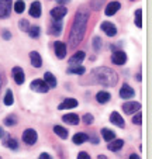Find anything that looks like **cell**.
Listing matches in <instances>:
<instances>
[{
    "label": "cell",
    "mask_w": 152,
    "mask_h": 159,
    "mask_svg": "<svg viewBox=\"0 0 152 159\" xmlns=\"http://www.w3.org/2000/svg\"><path fill=\"white\" fill-rule=\"evenodd\" d=\"M89 20V13L83 9H79L73 20V25L71 28V34H69V45L71 47H76L82 42L86 33V24Z\"/></svg>",
    "instance_id": "1"
},
{
    "label": "cell",
    "mask_w": 152,
    "mask_h": 159,
    "mask_svg": "<svg viewBox=\"0 0 152 159\" xmlns=\"http://www.w3.org/2000/svg\"><path fill=\"white\" fill-rule=\"evenodd\" d=\"M92 75L97 79V83L108 87L116 86L117 80H118L117 73L114 70H111L110 68H97V69H94L92 72Z\"/></svg>",
    "instance_id": "2"
},
{
    "label": "cell",
    "mask_w": 152,
    "mask_h": 159,
    "mask_svg": "<svg viewBox=\"0 0 152 159\" xmlns=\"http://www.w3.org/2000/svg\"><path fill=\"white\" fill-rule=\"evenodd\" d=\"M30 87L33 92H37V93H47L48 90H49V86L45 83L44 79H35V80H33Z\"/></svg>",
    "instance_id": "3"
},
{
    "label": "cell",
    "mask_w": 152,
    "mask_h": 159,
    "mask_svg": "<svg viewBox=\"0 0 152 159\" xmlns=\"http://www.w3.org/2000/svg\"><path fill=\"white\" fill-rule=\"evenodd\" d=\"M37 138H38V134H37L35 129H33V128L24 129V132H23V141H24V144L34 145L37 142Z\"/></svg>",
    "instance_id": "4"
},
{
    "label": "cell",
    "mask_w": 152,
    "mask_h": 159,
    "mask_svg": "<svg viewBox=\"0 0 152 159\" xmlns=\"http://www.w3.org/2000/svg\"><path fill=\"white\" fill-rule=\"evenodd\" d=\"M13 7V0H0V18H7Z\"/></svg>",
    "instance_id": "5"
},
{
    "label": "cell",
    "mask_w": 152,
    "mask_h": 159,
    "mask_svg": "<svg viewBox=\"0 0 152 159\" xmlns=\"http://www.w3.org/2000/svg\"><path fill=\"white\" fill-rule=\"evenodd\" d=\"M141 110V104L138 102H128V103H124L122 104V111L125 114H135L137 111Z\"/></svg>",
    "instance_id": "6"
},
{
    "label": "cell",
    "mask_w": 152,
    "mask_h": 159,
    "mask_svg": "<svg viewBox=\"0 0 152 159\" xmlns=\"http://www.w3.org/2000/svg\"><path fill=\"white\" fill-rule=\"evenodd\" d=\"M111 62L114 63V65H124L125 62H127V54H125L124 51H114L113 55H111Z\"/></svg>",
    "instance_id": "7"
},
{
    "label": "cell",
    "mask_w": 152,
    "mask_h": 159,
    "mask_svg": "<svg viewBox=\"0 0 152 159\" xmlns=\"http://www.w3.org/2000/svg\"><path fill=\"white\" fill-rule=\"evenodd\" d=\"M134 96H135L134 89H132L130 84H127V83L122 84L121 89H120V97L124 99V100H130V99H132Z\"/></svg>",
    "instance_id": "8"
},
{
    "label": "cell",
    "mask_w": 152,
    "mask_h": 159,
    "mask_svg": "<svg viewBox=\"0 0 152 159\" xmlns=\"http://www.w3.org/2000/svg\"><path fill=\"white\" fill-rule=\"evenodd\" d=\"M66 13H68V10H66L65 6H58V7H54V9L51 10V17L54 18L55 21H59L65 17Z\"/></svg>",
    "instance_id": "9"
},
{
    "label": "cell",
    "mask_w": 152,
    "mask_h": 159,
    "mask_svg": "<svg viewBox=\"0 0 152 159\" xmlns=\"http://www.w3.org/2000/svg\"><path fill=\"white\" fill-rule=\"evenodd\" d=\"M12 75H13V79L17 84H23L24 80H25V75H24V70L21 69L20 66H14L12 69Z\"/></svg>",
    "instance_id": "10"
},
{
    "label": "cell",
    "mask_w": 152,
    "mask_h": 159,
    "mask_svg": "<svg viewBox=\"0 0 152 159\" xmlns=\"http://www.w3.org/2000/svg\"><path fill=\"white\" fill-rule=\"evenodd\" d=\"M100 28H101L103 33H106V35L107 37H114L117 34V27L113 24V23H110V21H104V23H101Z\"/></svg>",
    "instance_id": "11"
},
{
    "label": "cell",
    "mask_w": 152,
    "mask_h": 159,
    "mask_svg": "<svg viewBox=\"0 0 152 159\" xmlns=\"http://www.w3.org/2000/svg\"><path fill=\"white\" fill-rule=\"evenodd\" d=\"M62 30H63V23H62V20L54 21V23L51 24V27L48 28V34H49V35H54V37H58L61 33H62Z\"/></svg>",
    "instance_id": "12"
},
{
    "label": "cell",
    "mask_w": 152,
    "mask_h": 159,
    "mask_svg": "<svg viewBox=\"0 0 152 159\" xmlns=\"http://www.w3.org/2000/svg\"><path fill=\"white\" fill-rule=\"evenodd\" d=\"M120 7H121V3H120V2H117V0H114V2H110V3L106 6L104 14L106 16H114L120 10Z\"/></svg>",
    "instance_id": "13"
},
{
    "label": "cell",
    "mask_w": 152,
    "mask_h": 159,
    "mask_svg": "<svg viewBox=\"0 0 152 159\" xmlns=\"http://www.w3.org/2000/svg\"><path fill=\"white\" fill-rule=\"evenodd\" d=\"M54 49H55V55H57V58L62 59V58L66 57V45L63 44V42H61V41L54 42Z\"/></svg>",
    "instance_id": "14"
},
{
    "label": "cell",
    "mask_w": 152,
    "mask_h": 159,
    "mask_svg": "<svg viewBox=\"0 0 152 159\" xmlns=\"http://www.w3.org/2000/svg\"><path fill=\"white\" fill-rule=\"evenodd\" d=\"M85 58H86L85 51H78L72 55V58L69 59V63H71V65H81V63L85 61Z\"/></svg>",
    "instance_id": "15"
},
{
    "label": "cell",
    "mask_w": 152,
    "mask_h": 159,
    "mask_svg": "<svg viewBox=\"0 0 152 159\" xmlns=\"http://www.w3.org/2000/svg\"><path fill=\"white\" fill-rule=\"evenodd\" d=\"M122 147H124V141H122V139H118V138H114L113 141H110L107 144L108 151H111V152H117V151H120Z\"/></svg>",
    "instance_id": "16"
},
{
    "label": "cell",
    "mask_w": 152,
    "mask_h": 159,
    "mask_svg": "<svg viewBox=\"0 0 152 159\" xmlns=\"http://www.w3.org/2000/svg\"><path fill=\"white\" fill-rule=\"evenodd\" d=\"M30 61L34 68H41L42 66V58L39 55V52H37V51L30 52Z\"/></svg>",
    "instance_id": "17"
},
{
    "label": "cell",
    "mask_w": 152,
    "mask_h": 159,
    "mask_svg": "<svg viewBox=\"0 0 152 159\" xmlns=\"http://www.w3.org/2000/svg\"><path fill=\"white\" fill-rule=\"evenodd\" d=\"M110 121L114 124V125H117V127H120V128H124L125 127V123H124V120H122V117L117 113V111H113L110 114Z\"/></svg>",
    "instance_id": "18"
},
{
    "label": "cell",
    "mask_w": 152,
    "mask_h": 159,
    "mask_svg": "<svg viewBox=\"0 0 152 159\" xmlns=\"http://www.w3.org/2000/svg\"><path fill=\"white\" fill-rule=\"evenodd\" d=\"M79 103L76 99H65L59 106H58V110H66V108H73L76 107Z\"/></svg>",
    "instance_id": "19"
},
{
    "label": "cell",
    "mask_w": 152,
    "mask_h": 159,
    "mask_svg": "<svg viewBox=\"0 0 152 159\" xmlns=\"http://www.w3.org/2000/svg\"><path fill=\"white\" fill-rule=\"evenodd\" d=\"M41 11H42L41 3L39 2H34L30 7V16L34 18H38V17H41Z\"/></svg>",
    "instance_id": "20"
},
{
    "label": "cell",
    "mask_w": 152,
    "mask_h": 159,
    "mask_svg": "<svg viewBox=\"0 0 152 159\" xmlns=\"http://www.w3.org/2000/svg\"><path fill=\"white\" fill-rule=\"evenodd\" d=\"M110 99H111V94H110V92H99L97 94H96V100H97L100 104H106V103H108L110 102Z\"/></svg>",
    "instance_id": "21"
},
{
    "label": "cell",
    "mask_w": 152,
    "mask_h": 159,
    "mask_svg": "<svg viewBox=\"0 0 152 159\" xmlns=\"http://www.w3.org/2000/svg\"><path fill=\"white\" fill-rule=\"evenodd\" d=\"M4 137H6V138H4L3 144L6 145L7 148H10L12 151L18 149V142H17V139H14L13 137H10V135H4Z\"/></svg>",
    "instance_id": "22"
},
{
    "label": "cell",
    "mask_w": 152,
    "mask_h": 159,
    "mask_svg": "<svg viewBox=\"0 0 152 159\" xmlns=\"http://www.w3.org/2000/svg\"><path fill=\"white\" fill-rule=\"evenodd\" d=\"M44 80H45V83L49 86V89H54V87H57V78H55L54 73L47 72L44 75Z\"/></svg>",
    "instance_id": "23"
},
{
    "label": "cell",
    "mask_w": 152,
    "mask_h": 159,
    "mask_svg": "<svg viewBox=\"0 0 152 159\" xmlns=\"http://www.w3.org/2000/svg\"><path fill=\"white\" fill-rule=\"evenodd\" d=\"M62 121L71 124V125H78L79 124V116L78 114H65L62 117Z\"/></svg>",
    "instance_id": "24"
},
{
    "label": "cell",
    "mask_w": 152,
    "mask_h": 159,
    "mask_svg": "<svg viewBox=\"0 0 152 159\" xmlns=\"http://www.w3.org/2000/svg\"><path fill=\"white\" fill-rule=\"evenodd\" d=\"M87 139H89L87 134H85V132H78V134H75V135H73L72 141H73V144L81 145V144H83V142H86Z\"/></svg>",
    "instance_id": "25"
},
{
    "label": "cell",
    "mask_w": 152,
    "mask_h": 159,
    "mask_svg": "<svg viewBox=\"0 0 152 159\" xmlns=\"http://www.w3.org/2000/svg\"><path fill=\"white\" fill-rule=\"evenodd\" d=\"M101 137H103V139H104L106 142H110L113 141L114 138H116V134H114V131H111V129L108 128H101Z\"/></svg>",
    "instance_id": "26"
},
{
    "label": "cell",
    "mask_w": 152,
    "mask_h": 159,
    "mask_svg": "<svg viewBox=\"0 0 152 159\" xmlns=\"http://www.w3.org/2000/svg\"><path fill=\"white\" fill-rule=\"evenodd\" d=\"M85 72L86 69L82 65H71L68 69V73H75V75H83Z\"/></svg>",
    "instance_id": "27"
},
{
    "label": "cell",
    "mask_w": 152,
    "mask_h": 159,
    "mask_svg": "<svg viewBox=\"0 0 152 159\" xmlns=\"http://www.w3.org/2000/svg\"><path fill=\"white\" fill-rule=\"evenodd\" d=\"M54 132L58 135V137H61L62 139H66V138H68V129L63 128L62 125H55V127H54Z\"/></svg>",
    "instance_id": "28"
},
{
    "label": "cell",
    "mask_w": 152,
    "mask_h": 159,
    "mask_svg": "<svg viewBox=\"0 0 152 159\" xmlns=\"http://www.w3.org/2000/svg\"><path fill=\"white\" fill-rule=\"evenodd\" d=\"M27 33L31 38H38L39 34H41V28H39L38 25H30V28H28Z\"/></svg>",
    "instance_id": "29"
},
{
    "label": "cell",
    "mask_w": 152,
    "mask_h": 159,
    "mask_svg": "<svg viewBox=\"0 0 152 159\" xmlns=\"http://www.w3.org/2000/svg\"><path fill=\"white\" fill-rule=\"evenodd\" d=\"M3 123H4V125H9V127L16 125V124H17V116L16 114H9L3 120Z\"/></svg>",
    "instance_id": "30"
},
{
    "label": "cell",
    "mask_w": 152,
    "mask_h": 159,
    "mask_svg": "<svg viewBox=\"0 0 152 159\" xmlns=\"http://www.w3.org/2000/svg\"><path fill=\"white\" fill-rule=\"evenodd\" d=\"M14 11L17 13V14H20V13H23L24 10H25V3H24L23 0H17V2H14Z\"/></svg>",
    "instance_id": "31"
},
{
    "label": "cell",
    "mask_w": 152,
    "mask_h": 159,
    "mask_svg": "<svg viewBox=\"0 0 152 159\" xmlns=\"http://www.w3.org/2000/svg\"><path fill=\"white\" fill-rule=\"evenodd\" d=\"M92 47H93V49H94L96 52H99L101 49V38L99 35H96V37H93V39H92Z\"/></svg>",
    "instance_id": "32"
},
{
    "label": "cell",
    "mask_w": 152,
    "mask_h": 159,
    "mask_svg": "<svg viewBox=\"0 0 152 159\" xmlns=\"http://www.w3.org/2000/svg\"><path fill=\"white\" fill-rule=\"evenodd\" d=\"M4 104H6V106H12L13 104V103H14V97H13V92H12V90H7V92H6V94H4Z\"/></svg>",
    "instance_id": "33"
},
{
    "label": "cell",
    "mask_w": 152,
    "mask_h": 159,
    "mask_svg": "<svg viewBox=\"0 0 152 159\" xmlns=\"http://www.w3.org/2000/svg\"><path fill=\"white\" fill-rule=\"evenodd\" d=\"M141 9H138L137 11H135V25H137L138 28L142 27V14H141Z\"/></svg>",
    "instance_id": "34"
},
{
    "label": "cell",
    "mask_w": 152,
    "mask_h": 159,
    "mask_svg": "<svg viewBox=\"0 0 152 159\" xmlns=\"http://www.w3.org/2000/svg\"><path fill=\"white\" fill-rule=\"evenodd\" d=\"M18 27H20L21 31H25L27 33L28 28H30V23H28V20H20V23H18Z\"/></svg>",
    "instance_id": "35"
},
{
    "label": "cell",
    "mask_w": 152,
    "mask_h": 159,
    "mask_svg": "<svg viewBox=\"0 0 152 159\" xmlns=\"http://www.w3.org/2000/svg\"><path fill=\"white\" fill-rule=\"evenodd\" d=\"M82 120H83V123L86 124V125H90V124H93V120H94V118H93L92 114H85Z\"/></svg>",
    "instance_id": "36"
},
{
    "label": "cell",
    "mask_w": 152,
    "mask_h": 159,
    "mask_svg": "<svg viewBox=\"0 0 152 159\" xmlns=\"http://www.w3.org/2000/svg\"><path fill=\"white\" fill-rule=\"evenodd\" d=\"M141 121H142V117H141V113H135L134 117H132V123L137 124V125H141Z\"/></svg>",
    "instance_id": "37"
},
{
    "label": "cell",
    "mask_w": 152,
    "mask_h": 159,
    "mask_svg": "<svg viewBox=\"0 0 152 159\" xmlns=\"http://www.w3.org/2000/svg\"><path fill=\"white\" fill-rule=\"evenodd\" d=\"M78 159H92V158H90V155H89V153H87V152H85V151H82V152H79Z\"/></svg>",
    "instance_id": "38"
},
{
    "label": "cell",
    "mask_w": 152,
    "mask_h": 159,
    "mask_svg": "<svg viewBox=\"0 0 152 159\" xmlns=\"http://www.w3.org/2000/svg\"><path fill=\"white\" fill-rule=\"evenodd\" d=\"M2 35H3V38H4V39H10V38H12V33H10L9 30H3Z\"/></svg>",
    "instance_id": "39"
},
{
    "label": "cell",
    "mask_w": 152,
    "mask_h": 159,
    "mask_svg": "<svg viewBox=\"0 0 152 159\" xmlns=\"http://www.w3.org/2000/svg\"><path fill=\"white\" fill-rule=\"evenodd\" d=\"M87 141H90L93 145H97V144H99V138L96 137V135H92V137H90V138L87 139Z\"/></svg>",
    "instance_id": "40"
},
{
    "label": "cell",
    "mask_w": 152,
    "mask_h": 159,
    "mask_svg": "<svg viewBox=\"0 0 152 159\" xmlns=\"http://www.w3.org/2000/svg\"><path fill=\"white\" fill-rule=\"evenodd\" d=\"M38 159H52V158H51L49 153L44 152V153H41V155H39V158H38Z\"/></svg>",
    "instance_id": "41"
},
{
    "label": "cell",
    "mask_w": 152,
    "mask_h": 159,
    "mask_svg": "<svg viewBox=\"0 0 152 159\" xmlns=\"http://www.w3.org/2000/svg\"><path fill=\"white\" fill-rule=\"evenodd\" d=\"M128 159H141V158L137 155V153H132V155H130V158H128Z\"/></svg>",
    "instance_id": "42"
},
{
    "label": "cell",
    "mask_w": 152,
    "mask_h": 159,
    "mask_svg": "<svg viewBox=\"0 0 152 159\" xmlns=\"http://www.w3.org/2000/svg\"><path fill=\"white\" fill-rule=\"evenodd\" d=\"M4 135H6V134H4V129H3V128H2V127H0V139L3 138Z\"/></svg>",
    "instance_id": "43"
},
{
    "label": "cell",
    "mask_w": 152,
    "mask_h": 159,
    "mask_svg": "<svg viewBox=\"0 0 152 159\" xmlns=\"http://www.w3.org/2000/svg\"><path fill=\"white\" fill-rule=\"evenodd\" d=\"M57 2L61 4V6H62V4H66V3H68L69 0H57Z\"/></svg>",
    "instance_id": "44"
},
{
    "label": "cell",
    "mask_w": 152,
    "mask_h": 159,
    "mask_svg": "<svg viewBox=\"0 0 152 159\" xmlns=\"http://www.w3.org/2000/svg\"><path fill=\"white\" fill-rule=\"evenodd\" d=\"M97 159H108V158H107V156H104V155H99Z\"/></svg>",
    "instance_id": "45"
},
{
    "label": "cell",
    "mask_w": 152,
    "mask_h": 159,
    "mask_svg": "<svg viewBox=\"0 0 152 159\" xmlns=\"http://www.w3.org/2000/svg\"><path fill=\"white\" fill-rule=\"evenodd\" d=\"M140 80H141V75L138 73V75H137V82H140Z\"/></svg>",
    "instance_id": "46"
},
{
    "label": "cell",
    "mask_w": 152,
    "mask_h": 159,
    "mask_svg": "<svg viewBox=\"0 0 152 159\" xmlns=\"http://www.w3.org/2000/svg\"><path fill=\"white\" fill-rule=\"evenodd\" d=\"M2 84H3V82H2V76H0V89H2Z\"/></svg>",
    "instance_id": "47"
},
{
    "label": "cell",
    "mask_w": 152,
    "mask_h": 159,
    "mask_svg": "<svg viewBox=\"0 0 152 159\" xmlns=\"http://www.w3.org/2000/svg\"><path fill=\"white\" fill-rule=\"evenodd\" d=\"M0 159H2V158H0Z\"/></svg>",
    "instance_id": "48"
},
{
    "label": "cell",
    "mask_w": 152,
    "mask_h": 159,
    "mask_svg": "<svg viewBox=\"0 0 152 159\" xmlns=\"http://www.w3.org/2000/svg\"><path fill=\"white\" fill-rule=\"evenodd\" d=\"M131 2H132V0H131Z\"/></svg>",
    "instance_id": "49"
}]
</instances>
